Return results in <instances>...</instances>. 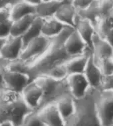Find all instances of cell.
Instances as JSON below:
<instances>
[{
  "label": "cell",
  "instance_id": "5b68a950",
  "mask_svg": "<svg viewBox=\"0 0 113 126\" xmlns=\"http://www.w3.org/2000/svg\"><path fill=\"white\" fill-rule=\"evenodd\" d=\"M51 46V40L41 36L30 42L23 48L19 60L25 62L29 68L50 49Z\"/></svg>",
  "mask_w": 113,
  "mask_h": 126
},
{
  "label": "cell",
  "instance_id": "ffe728a7",
  "mask_svg": "<svg viewBox=\"0 0 113 126\" xmlns=\"http://www.w3.org/2000/svg\"><path fill=\"white\" fill-rule=\"evenodd\" d=\"M65 27L67 26L63 25L55 17L44 19L42 28V36L51 40L58 35Z\"/></svg>",
  "mask_w": 113,
  "mask_h": 126
},
{
  "label": "cell",
  "instance_id": "484cf974",
  "mask_svg": "<svg viewBox=\"0 0 113 126\" xmlns=\"http://www.w3.org/2000/svg\"><path fill=\"white\" fill-rule=\"evenodd\" d=\"M45 76L49 77L51 78L54 79L58 81H64L67 78L69 75L67 73V71L65 67V63H64L53 69Z\"/></svg>",
  "mask_w": 113,
  "mask_h": 126
},
{
  "label": "cell",
  "instance_id": "5bb4252c",
  "mask_svg": "<svg viewBox=\"0 0 113 126\" xmlns=\"http://www.w3.org/2000/svg\"><path fill=\"white\" fill-rule=\"evenodd\" d=\"M58 21L67 27L75 29L78 17L77 11L74 7L72 1L65 0L54 16Z\"/></svg>",
  "mask_w": 113,
  "mask_h": 126
},
{
  "label": "cell",
  "instance_id": "8d00e7d4",
  "mask_svg": "<svg viewBox=\"0 0 113 126\" xmlns=\"http://www.w3.org/2000/svg\"><path fill=\"white\" fill-rule=\"evenodd\" d=\"M0 126H14V125L9 121H5L0 123Z\"/></svg>",
  "mask_w": 113,
  "mask_h": 126
},
{
  "label": "cell",
  "instance_id": "4fadbf2b",
  "mask_svg": "<svg viewBox=\"0 0 113 126\" xmlns=\"http://www.w3.org/2000/svg\"><path fill=\"white\" fill-rule=\"evenodd\" d=\"M84 75L88 80L93 92L101 91L105 77L100 67L94 61L92 54L90 56Z\"/></svg>",
  "mask_w": 113,
  "mask_h": 126
},
{
  "label": "cell",
  "instance_id": "836d02e7",
  "mask_svg": "<svg viewBox=\"0 0 113 126\" xmlns=\"http://www.w3.org/2000/svg\"><path fill=\"white\" fill-rule=\"evenodd\" d=\"M104 39L106 40L108 42H109L113 46V29H111V31H109L107 32L105 38H104Z\"/></svg>",
  "mask_w": 113,
  "mask_h": 126
},
{
  "label": "cell",
  "instance_id": "8fae6325",
  "mask_svg": "<svg viewBox=\"0 0 113 126\" xmlns=\"http://www.w3.org/2000/svg\"><path fill=\"white\" fill-rule=\"evenodd\" d=\"M4 87L21 93L33 79L27 73H15L4 71Z\"/></svg>",
  "mask_w": 113,
  "mask_h": 126
},
{
  "label": "cell",
  "instance_id": "30bf717a",
  "mask_svg": "<svg viewBox=\"0 0 113 126\" xmlns=\"http://www.w3.org/2000/svg\"><path fill=\"white\" fill-rule=\"evenodd\" d=\"M36 113L45 126H67L55 103L43 106Z\"/></svg>",
  "mask_w": 113,
  "mask_h": 126
},
{
  "label": "cell",
  "instance_id": "3957f363",
  "mask_svg": "<svg viewBox=\"0 0 113 126\" xmlns=\"http://www.w3.org/2000/svg\"><path fill=\"white\" fill-rule=\"evenodd\" d=\"M66 79L64 81H58L47 76H40L34 79L33 81L43 91V106L48 104L55 103L60 98L69 94Z\"/></svg>",
  "mask_w": 113,
  "mask_h": 126
},
{
  "label": "cell",
  "instance_id": "2e32d148",
  "mask_svg": "<svg viewBox=\"0 0 113 126\" xmlns=\"http://www.w3.org/2000/svg\"><path fill=\"white\" fill-rule=\"evenodd\" d=\"M76 31L81 37L85 42L88 49L92 52L93 50V38L96 34L95 26L88 20L79 18L75 27Z\"/></svg>",
  "mask_w": 113,
  "mask_h": 126
},
{
  "label": "cell",
  "instance_id": "1f68e13d",
  "mask_svg": "<svg viewBox=\"0 0 113 126\" xmlns=\"http://www.w3.org/2000/svg\"><path fill=\"white\" fill-rule=\"evenodd\" d=\"M92 1L93 0H75L72 1V3L77 11L79 12L86 9L91 5Z\"/></svg>",
  "mask_w": 113,
  "mask_h": 126
},
{
  "label": "cell",
  "instance_id": "74e56055",
  "mask_svg": "<svg viewBox=\"0 0 113 126\" xmlns=\"http://www.w3.org/2000/svg\"><path fill=\"white\" fill-rule=\"evenodd\" d=\"M7 2H8V1H0V7H1L3 5L6 4Z\"/></svg>",
  "mask_w": 113,
  "mask_h": 126
},
{
  "label": "cell",
  "instance_id": "7c38bea8",
  "mask_svg": "<svg viewBox=\"0 0 113 126\" xmlns=\"http://www.w3.org/2000/svg\"><path fill=\"white\" fill-rule=\"evenodd\" d=\"M63 49L70 58L92 53L76 29L65 43Z\"/></svg>",
  "mask_w": 113,
  "mask_h": 126
},
{
  "label": "cell",
  "instance_id": "83f0119b",
  "mask_svg": "<svg viewBox=\"0 0 113 126\" xmlns=\"http://www.w3.org/2000/svg\"><path fill=\"white\" fill-rule=\"evenodd\" d=\"M96 63L100 67L104 77L113 75V58L103 60Z\"/></svg>",
  "mask_w": 113,
  "mask_h": 126
},
{
  "label": "cell",
  "instance_id": "7402d4cb",
  "mask_svg": "<svg viewBox=\"0 0 113 126\" xmlns=\"http://www.w3.org/2000/svg\"><path fill=\"white\" fill-rule=\"evenodd\" d=\"M43 23H44V19L39 17H36L31 27L22 36L24 48L30 42L42 36V28H43Z\"/></svg>",
  "mask_w": 113,
  "mask_h": 126
},
{
  "label": "cell",
  "instance_id": "603a6c76",
  "mask_svg": "<svg viewBox=\"0 0 113 126\" xmlns=\"http://www.w3.org/2000/svg\"><path fill=\"white\" fill-rule=\"evenodd\" d=\"M78 17L80 19L88 20L94 26L101 18V11L99 8V1H92V3L88 8L84 11L77 12Z\"/></svg>",
  "mask_w": 113,
  "mask_h": 126
},
{
  "label": "cell",
  "instance_id": "e0dca14e",
  "mask_svg": "<svg viewBox=\"0 0 113 126\" xmlns=\"http://www.w3.org/2000/svg\"><path fill=\"white\" fill-rule=\"evenodd\" d=\"M36 15V7L29 0L14 1L11 8V21L13 22L29 15Z\"/></svg>",
  "mask_w": 113,
  "mask_h": 126
},
{
  "label": "cell",
  "instance_id": "f1b7e54d",
  "mask_svg": "<svg viewBox=\"0 0 113 126\" xmlns=\"http://www.w3.org/2000/svg\"><path fill=\"white\" fill-rule=\"evenodd\" d=\"M20 126H45L36 112L28 116Z\"/></svg>",
  "mask_w": 113,
  "mask_h": 126
},
{
  "label": "cell",
  "instance_id": "4dcf8cb0",
  "mask_svg": "<svg viewBox=\"0 0 113 126\" xmlns=\"http://www.w3.org/2000/svg\"><path fill=\"white\" fill-rule=\"evenodd\" d=\"M12 24L13 21L0 23V38H8L10 37Z\"/></svg>",
  "mask_w": 113,
  "mask_h": 126
},
{
  "label": "cell",
  "instance_id": "8992f818",
  "mask_svg": "<svg viewBox=\"0 0 113 126\" xmlns=\"http://www.w3.org/2000/svg\"><path fill=\"white\" fill-rule=\"evenodd\" d=\"M69 94L76 101L84 100L92 91V89L84 74L71 75L66 79Z\"/></svg>",
  "mask_w": 113,
  "mask_h": 126
},
{
  "label": "cell",
  "instance_id": "52a82bcc",
  "mask_svg": "<svg viewBox=\"0 0 113 126\" xmlns=\"http://www.w3.org/2000/svg\"><path fill=\"white\" fill-rule=\"evenodd\" d=\"M21 94L25 103L34 112H37L43 106V91L35 81H32L27 85Z\"/></svg>",
  "mask_w": 113,
  "mask_h": 126
},
{
  "label": "cell",
  "instance_id": "d590c367",
  "mask_svg": "<svg viewBox=\"0 0 113 126\" xmlns=\"http://www.w3.org/2000/svg\"><path fill=\"white\" fill-rule=\"evenodd\" d=\"M8 38H0V56H1V53L5 43H6L7 40Z\"/></svg>",
  "mask_w": 113,
  "mask_h": 126
},
{
  "label": "cell",
  "instance_id": "d4e9b609",
  "mask_svg": "<svg viewBox=\"0 0 113 126\" xmlns=\"http://www.w3.org/2000/svg\"><path fill=\"white\" fill-rule=\"evenodd\" d=\"M75 31V28L71 27H65L61 31V32L55 38L51 39L52 46L55 48H63L69 37Z\"/></svg>",
  "mask_w": 113,
  "mask_h": 126
},
{
  "label": "cell",
  "instance_id": "ba28073f",
  "mask_svg": "<svg viewBox=\"0 0 113 126\" xmlns=\"http://www.w3.org/2000/svg\"><path fill=\"white\" fill-rule=\"evenodd\" d=\"M77 102L70 94L63 96L55 102L57 109L67 126H70L77 115Z\"/></svg>",
  "mask_w": 113,
  "mask_h": 126
},
{
  "label": "cell",
  "instance_id": "4316f807",
  "mask_svg": "<svg viewBox=\"0 0 113 126\" xmlns=\"http://www.w3.org/2000/svg\"><path fill=\"white\" fill-rule=\"evenodd\" d=\"M14 1H8L6 4L0 7V23L11 21V8Z\"/></svg>",
  "mask_w": 113,
  "mask_h": 126
},
{
  "label": "cell",
  "instance_id": "cb8c5ba5",
  "mask_svg": "<svg viewBox=\"0 0 113 126\" xmlns=\"http://www.w3.org/2000/svg\"><path fill=\"white\" fill-rule=\"evenodd\" d=\"M96 33L104 39L109 31L113 29V10L107 16L100 19L95 26Z\"/></svg>",
  "mask_w": 113,
  "mask_h": 126
},
{
  "label": "cell",
  "instance_id": "277c9868",
  "mask_svg": "<svg viewBox=\"0 0 113 126\" xmlns=\"http://www.w3.org/2000/svg\"><path fill=\"white\" fill-rule=\"evenodd\" d=\"M23 98L11 104H0V123L9 121L14 126H20L25 120L34 113Z\"/></svg>",
  "mask_w": 113,
  "mask_h": 126
},
{
  "label": "cell",
  "instance_id": "9c48e42d",
  "mask_svg": "<svg viewBox=\"0 0 113 126\" xmlns=\"http://www.w3.org/2000/svg\"><path fill=\"white\" fill-rule=\"evenodd\" d=\"M24 48L22 37H9L2 49L0 62H12L19 60Z\"/></svg>",
  "mask_w": 113,
  "mask_h": 126
},
{
  "label": "cell",
  "instance_id": "d6a6232c",
  "mask_svg": "<svg viewBox=\"0 0 113 126\" xmlns=\"http://www.w3.org/2000/svg\"><path fill=\"white\" fill-rule=\"evenodd\" d=\"M101 91H113V75L105 77Z\"/></svg>",
  "mask_w": 113,
  "mask_h": 126
},
{
  "label": "cell",
  "instance_id": "44dd1931",
  "mask_svg": "<svg viewBox=\"0 0 113 126\" xmlns=\"http://www.w3.org/2000/svg\"><path fill=\"white\" fill-rule=\"evenodd\" d=\"M36 15H29L16 21L13 22L11 37H22L26 32L36 18Z\"/></svg>",
  "mask_w": 113,
  "mask_h": 126
},
{
  "label": "cell",
  "instance_id": "6da1fadb",
  "mask_svg": "<svg viewBox=\"0 0 113 126\" xmlns=\"http://www.w3.org/2000/svg\"><path fill=\"white\" fill-rule=\"evenodd\" d=\"M69 59L63 48L51 47L41 58L29 67V74L33 80L40 76H45L55 67L63 65Z\"/></svg>",
  "mask_w": 113,
  "mask_h": 126
},
{
  "label": "cell",
  "instance_id": "7a4b0ae2",
  "mask_svg": "<svg viewBox=\"0 0 113 126\" xmlns=\"http://www.w3.org/2000/svg\"><path fill=\"white\" fill-rule=\"evenodd\" d=\"M94 112L99 126H113V91H95Z\"/></svg>",
  "mask_w": 113,
  "mask_h": 126
},
{
  "label": "cell",
  "instance_id": "ac0fdd59",
  "mask_svg": "<svg viewBox=\"0 0 113 126\" xmlns=\"http://www.w3.org/2000/svg\"><path fill=\"white\" fill-rule=\"evenodd\" d=\"M64 0H41L36 7V16L43 19L53 17Z\"/></svg>",
  "mask_w": 113,
  "mask_h": 126
},
{
  "label": "cell",
  "instance_id": "f546056e",
  "mask_svg": "<svg viewBox=\"0 0 113 126\" xmlns=\"http://www.w3.org/2000/svg\"><path fill=\"white\" fill-rule=\"evenodd\" d=\"M99 8L101 11V18L107 16L109 13L113 10V1H99Z\"/></svg>",
  "mask_w": 113,
  "mask_h": 126
},
{
  "label": "cell",
  "instance_id": "d6986e66",
  "mask_svg": "<svg viewBox=\"0 0 113 126\" xmlns=\"http://www.w3.org/2000/svg\"><path fill=\"white\" fill-rule=\"evenodd\" d=\"M92 53L74 57L69 59L65 63V67L69 75L77 74H84L88 60Z\"/></svg>",
  "mask_w": 113,
  "mask_h": 126
},
{
  "label": "cell",
  "instance_id": "9a60e30c",
  "mask_svg": "<svg viewBox=\"0 0 113 126\" xmlns=\"http://www.w3.org/2000/svg\"><path fill=\"white\" fill-rule=\"evenodd\" d=\"M92 56L96 63L113 58V46L96 33L93 38Z\"/></svg>",
  "mask_w": 113,
  "mask_h": 126
},
{
  "label": "cell",
  "instance_id": "e575fe53",
  "mask_svg": "<svg viewBox=\"0 0 113 126\" xmlns=\"http://www.w3.org/2000/svg\"><path fill=\"white\" fill-rule=\"evenodd\" d=\"M3 75H4V71L0 65V87H4V80H3Z\"/></svg>",
  "mask_w": 113,
  "mask_h": 126
}]
</instances>
